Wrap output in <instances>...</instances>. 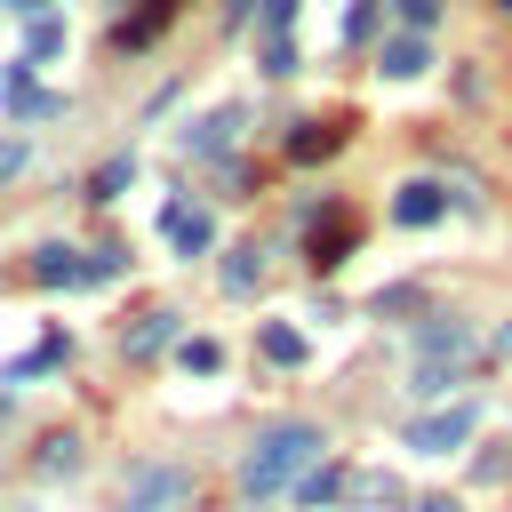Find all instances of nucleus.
<instances>
[{
    "instance_id": "obj_11",
    "label": "nucleus",
    "mask_w": 512,
    "mask_h": 512,
    "mask_svg": "<svg viewBox=\"0 0 512 512\" xmlns=\"http://www.w3.org/2000/svg\"><path fill=\"white\" fill-rule=\"evenodd\" d=\"M392 216H400V224H432V216H440V184H400Z\"/></svg>"
},
{
    "instance_id": "obj_3",
    "label": "nucleus",
    "mask_w": 512,
    "mask_h": 512,
    "mask_svg": "<svg viewBox=\"0 0 512 512\" xmlns=\"http://www.w3.org/2000/svg\"><path fill=\"white\" fill-rule=\"evenodd\" d=\"M472 424H480V408H472V400L432 408V416H416V424H408V448H416V456H448V448H464V440H472Z\"/></svg>"
},
{
    "instance_id": "obj_26",
    "label": "nucleus",
    "mask_w": 512,
    "mask_h": 512,
    "mask_svg": "<svg viewBox=\"0 0 512 512\" xmlns=\"http://www.w3.org/2000/svg\"><path fill=\"white\" fill-rule=\"evenodd\" d=\"M8 8H16V16H48V0H8Z\"/></svg>"
},
{
    "instance_id": "obj_27",
    "label": "nucleus",
    "mask_w": 512,
    "mask_h": 512,
    "mask_svg": "<svg viewBox=\"0 0 512 512\" xmlns=\"http://www.w3.org/2000/svg\"><path fill=\"white\" fill-rule=\"evenodd\" d=\"M496 352H504V360H512V320H504V336H496Z\"/></svg>"
},
{
    "instance_id": "obj_25",
    "label": "nucleus",
    "mask_w": 512,
    "mask_h": 512,
    "mask_svg": "<svg viewBox=\"0 0 512 512\" xmlns=\"http://www.w3.org/2000/svg\"><path fill=\"white\" fill-rule=\"evenodd\" d=\"M408 512H456V504H448V496H416Z\"/></svg>"
},
{
    "instance_id": "obj_28",
    "label": "nucleus",
    "mask_w": 512,
    "mask_h": 512,
    "mask_svg": "<svg viewBox=\"0 0 512 512\" xmlns=\"http://www.w3.org/2000/svg\"><path fill=\"white\" fill-rule=\"evenodd\" d=\"M0 408H8V400H0Z\"/></svg>"
},
{
    "instance_id": "obj_2",
    "label": "nucleus",
    "mask_w": 512,
    "mask_h": 512,
    "mask_svg": "<svg viewBox=\"0 0 512 512\" xmlns=\"http://www.w3.org/2000/svg\"><path fill=\"white\" fill-rule=\"evenodd\" d=\"M184 464H136L128 480H120V512H176L184 504Z\"/></svg>"
},
{
    "instance_id": "obj_13",
    "label": "nucleus",
    "mask_w": 512,
    "mask_h": 512,
    "mask_svg": "<svg viewBox=\"0 0 512 512\" xmlns=\"http://www.w3.org/2000/svg\"><path fill=\"white\" fill-rule=\"evenodd\" d=\"M168 16H176V0H144V8H136L128 24H120V48H144V40H152V32L168 24Z\"/></svg>"
},
{
    "instance_id": "obj_22",
    "label": "nucleus",
    "mask_w": 512,
    "mask_h": 512,
    "mask_svg": "<svg viewBox=\"0 0 512 512\" xmlns=\"http://www.w3.org/2000/svg\"><path fill=\"white\" fill-rule=\"evenodd\" d=\"M24 160H32V144H24V136H0V184H8Z\"/></svg>"
},
{
    "instance_id": "obj_15",
    "label": "nucleus",
    "mask_w": 512,
    "mask_h": 512,
    "mask_svg": "<svg viewBox=\"0 0 512 512\" xmlns=\"http://www.w3.org/2000/svg\"><path fill=\"white\" fill-rule=\"evenodd\" d=\"M56 48H64V16H32V32H24V56H32V64H48Z\"/></svg>"
},
{
    "instance_id": "obj_4",
    "label": "nucleus",
    "mask_w": 512,
    "mask_h": 512,
    "mask_svg": "<svg viewBox=\"0 0 512 512\" xmlns=\"http://www.w3.org/2000/svg\"><path fill=\"white\" fill-rule=\"evenodd\" d=\"M240 120H248L240 104H216L208 120H192V128H184V152H192V160H224V152L240 144Z\"/></svg>"
},
{
    "instance_id": "obj_24",
    "label": "nucleus",
    "mask_w": 512,
    "mask_h": 512,
    "mask_svg": "<svg viewBox=\"0 0 512 512\" xmlns=\"http://www.w3.org/2000/svg\"><path fill=\"white\" fill-rule=\"evenodd\" d=\"M400 24H408V32H424V24H432V0H400Z\"/></svg>"
},
{
    "instance_id": "obj_18",
    "label": "nucleus",
    "mask_w": 512,
    "mask_h": 512,
    "mask_svg": "<svg viewBox=\"0 0 512 512\" xmlns=\"http://www.w3.org/2000/svg\"><path fill=\"white\" fill-rule=\"evenodd\" d=\"M256 272H264V264H256V248H240V256L224 264V288H232V296H248V288H256Z\"/></svg>"
},
{
    "instance_id": "obj_7",
    "label": "nucleus",
    "mask_w": 512,
    "mask_h": 512,
    "mask_svg": "<svg viewBox=\"0 0 512 512\" xmlns=\"http://www.w3.org/2000/svg\"><path fill=\"white\" fill-rule=\"evenodd\" d=\"M168 240H176V256H200V248L216 240V216H208L200 200H176V208H168Z\"/></svg>"
},
{
    "instance_id": "obj_5",
    "label": "nucleus",
    "mask_w": 512,
    "mask_h": 512,
    "mask_svg": "<svg viewBox=\"0 0 512 512\" xmlns=\"http://www.w3.org/2000/svg\"><path fill=\"white\" fill-rule=\"evenodd\" d=\"M288 24H296V0H264V16H256L264 72H296V40H288Z\"/></svg>"
},
{
    "instance_id": "obj_10",
    "label": "nucleus",
    "mask_w": 512,
    "mask_h": 512,
    "mask_svg": "<svg viewBox=\"0 0 512 512\" xmlns=\"http://www.w3.org/2000/svg\"><path fill=\"white\" fill-rule=\"evenodd\" d=\"M120 184H136V152H112V160L88 176V200H120Z\"/></svg>"
},
{
    "instance_id": "obj_6",
    "label": "nucleus",
    "mask_w": 512,
    "mask_h": 512,
    "mask_svg": "<svg viewBox=\"0 0 512 512\" xmlns=\"http://www.w3.org/2000/svg\"><path fill=\"white\" fill-rule=\"evenodd\" d=\"M424 64H432V48H424V32H392V40L376 48V72H384V80H416Z\"/></svg>"
},
{
    "instance_id": "obj_9",
    "label": "nucleus",
    "mask_w": 512,
    "mask_h": 512,
    "mask_svg": "<svg viewBox=\"0 0 512 512\" xmlns=\"http://www.w3.org/2000/svg\"><path fill=\"white\" fill-rule=\"evenodd\" d=\"M464 344H472V336H464V320H432V328H424V336H416V352H424V360H432V368H440V360H448V368H456V360H464Z\"/></svg>"
},
{
    "instance_id": "obj_16",
    "label": "nucleus",
    "mask_w": 512,
    "mask_h": 512,
    "mask_svg": "<svg viewBox=\"0 0 512 512\" xmlns=\"http://www.w3.org/2000/svg\"><path fill=\"white\" fill-rule=\"evenodd\" d=\"M72 464H80V440H72V432L40 440V472H48V480H56V472H72Z\"/></svg>"
},
{
    "instance_id": "obj_21",
    "label": "nucleus",
    "mask_w": 512,
    "mask_h": 512,
    "mask_svg": "<svg viewBox=\"0 0 512 512\" xmlns=\"http://www.w3.org/2000/svg\"><path fill=\"white\" fill-rule=\"evenodd\" d=\"M288 152H296V160H320V152H336V128H304Z\"/></svg>"
},
{
    "instance_id": "obj_20",
    "label": "nucleus",
    "mask_w": 512,
    "mask_h": 512,
    "mask_svg": "<svg viewBox=\"0 0 512 512\" xmlns=\"http://www.w3.org/2000/svg\"><path fill=\"white\" fill-rule=\"evenodd\" d=\"M344 496H360V504H392V496H400V488H392V480H384V472H360V480H352V488H344Z\"/></svg>"
},
{
    "instance_id": "obj_23",
    "label": "nucleus",
    "mask_w": 512,
    "mask_h": 512,
    "mask_svg": "<svg viewBox=\"0 0 512 512\" xmlns=\"http://www.w3.org/2000/svg\"><path fill=\"white\" fill-rule=\"evenodd\" d=\"M448 384H456V368H432V360H424V368H416V392H432V400H440V392H448Z\"/></svg>"
},
{
    "instance_id": "obj_17",
    "label": "nucleus",
    "mask_w": 512,
    "mask_h": 512,
    "mask_svg": "<svg viewBox=\"0 0 512 512\" xmlns=\"http://www.w3.org/2000/svg\"><path fill=\"white\" fill-rule=\"evenodd\" d=\"M344 488H352V480H344V472H328V464H320V472H304V504H336Z\"/></svg>"
},
{
    "instance_id": "obj_1",
    "label": "nucleus",
    "mask_w": 512,
    "mask_h": 512,
    "mask_svg": "<svg viewBox=\"0 0 512 512\" xmlns=\"http://www.w3.org/2000/svg\"><path fill=\"white\" fill-rule=\"evenodd\" d=\"M320 424H264L256 440H248V456H240V488L264 504V496H280L304 464H320Z\"/></svg>"
},
{
    "instance_id": "obj_19",
    "label": "nucleus",
    "mask_w": 512,
    "mask_h": 512,
    "mask_svg": "<svg viewBox=\"0 0 512 512\" xmlns=\"http://www.w3.org/2000/svg\"><path fill=\"white\" fill-rule=\"evenodd\" d=\"M184 368H192V376H216V368H224V344L192 336V344H184Z\"/></svg>"
},
{
    "instance_id": "obj_12",
    "label": "nucleus",
    "mask_w": 512,
    "mask_h": 512,
    "mask_svg": "<svg viewBox=\"0 0 512 512\" xmlns=\"http://www.w3.org/2000/svg\"><path fill=\"white\" fill-rule=\"evenodd\" d=\"M256 344H264V360H280V368H296V360H304V336H296L288 320H264V328H256Z\"/></svg>"
},
{
    "instance_id": "obj_8",
    "label": "nucleus",
    "mask_w": 512,
    "mask_h": 512,
    "mask_svg": "<svg viewBox=\"0 0 512 512\" xmlns=\"http://www.w3.org/2000/svg\"><path fill=\"white\" fill-rule=\"evenodd\" d=\"M32 280H40V288H80V280H88V256H80V248H40V256H32Z\"/></svg>"
},
{
    "instance_id": "obj_14",
    "label": "nucleus",
    "mask_w": 512,
    "mask_h": 512,
    "mask_svg": "<svg viewBox=\"0 0 512 512\" xmlns=\"http://www.w3.org/2000/svg\"><path fill=\"white\" fill-rule=\"evenodd\" d=\"M168 336H176V312H144V320H136V328H128V352H136V360H144V352H160V344H168Z\"/></svg>"
}]
</instances>
